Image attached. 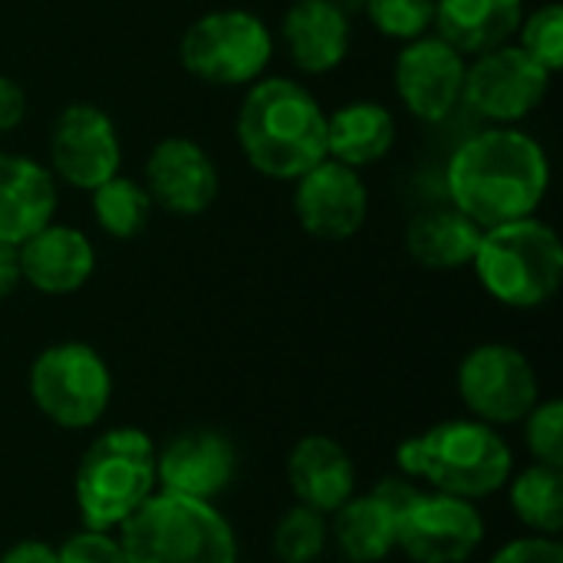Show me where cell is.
Listing matches in <instances>:
<instances>
[{
    "label": "cell",
    "instance_id": "13",
    "mask_svg": "<svg viewBox=\"0 0 563 563\" xmlns=\"http://www.w3.org/2000/svg\"><path fill=\"white\" fill-rule=\"evenodd\" d=\"M465 56L439 36H419L406 43L393 66V86L399 102L419 122H445L465 89Z\"/></svg>",
    "mask_w": 563,
    "mask_h": 563
},
{
    "label": "cell",
    "instance_id": "25",
    "mask_svg": "<svg viewBox=\"0 0 563 563\" xmlns=\"http://www.w3.org/2000/svg\"><path fill=\"white\" fill-rule=\"evenodd\" d=\"M511 508L525 528L544 538L563 531V475L561 468L534 462L511 482Z\"/></svg>",
    "mask_w": 563,
    "mask_h": 563
},
{
    "label": "cell",
    "instance_id": "17",
    "mask_svg": "<svg viewBox=\"0 0 563 563\" xmlns=\"http://www.w3.org/2000/svg\"><path fill=\"white\" fill-rule=\"evenodd\" d=\"M20 274L40 294L66 297L89 284L96 271V247L92 241L73 224H43L33 238L20 247Z\"/></svg>",
    "mask_w": 563,
    "mask_h": 563
},
{
    "label": "cell",
    "instance_id": "18",
    "mask_svg": "<svg viewBox=\"0 0 563 563\" xmlns=\"http://www.w3.org/2000/svg\"><path fill=\"white\" fill-rule=\"evenodd\" d=\"M350 13L340 0H294L280 20V40L300 73H333L350 53Z\"/></svg>",
    "mask_w": 563,
    "mask_h": 563
},
{
    "label": "cell",
    "instance_id": "5",
    "mask_svg": "<svg viewBox=\"0 0 563 563\" xmlns=\"http://www.w3.org/2000/svg\"><path fill=\"white\" fill-rule=\"evenodd\" d=\"M129 563H238L228 518L208 505L158 492L119 525Z\"/></svg>",
    "mask_w": 563,
    "mask_h": 563
},
{
    "label": "cell",
    "instance_id": "26",
    "mask_svg": "<svg viewBox=\"0 0 563 563\" xmlns=\"http://www.w3.org/2000/svg\"><path fill=\"white\" fill-rule=\"evenodd\" d=\"M89 195H92V218L109 238L129 241L148 228L155 205H152L142 181H135L129 175H112L109 181H102Z\"/></svg>",
    "mask_w": 563,
    "mask_h": 563
},
{
    "label": "cell",
    "instance_id": "15",
    "mask_svg": "<svg viewBox=\"0 0 563 563\" xmlns=\"http://www.w3.org/2000/svg\"><path fill=\"white\" fill-rule=\"evenodd\" d=\"M142 185L155 208L178 218L205 214L221 191L214 158L185 135H168L148 152Z\"/></svg>",
    "mask_w": 563,
    "mask_h": 563
},
{
    "label": "cell",
    "instance_id": "11",
    "mask_svg": "<svg viewBox=\"0 0 563 563\" xmlns=\"http://www.w3.org/2000/svg\"><path fill=\"white\" fill-rule=\"evenodd\" d=\"M485 541V521L465 498L419 492L396 518V548L416 563H465Z\"/></svg>",
    "mask_w": 563,
    "mask_h": 563
},
{
    "label": "cell",
    "instance_id": "14",
    "mask_svg": "<svg viewBox=\"0 0 563 563\" xmlns=\"http://www.w3.org/2000/svg\"><path fill=\"white\" fill-rule=\"evenodd\" d=\"M294 214L317 241H350L369 214V191L356 168L323 158L297 178Z\"/></svg>",
    "mask_w": 563,
    "mask_h": 563
},
{
    "label": "cell",
    "instance_id": "20",
    "mask_svg": "<svg viewBox=\"0 0 563 563\" xmlns=\"http://www.w3.org/2000/svg\"><path fill=\"white\" fill-rule=\"evenodd\" d=\"M287 482L300 505L333 515L353 498L356 468L340 442H333L330 435H307L290 449Z\"/></svg>",
    "mask_w": 563,
    "mask_h": 563
},
{
    "label": "cell",
    "instance_id": "27",
    "mask_svg": "<svg viewBox=\"0 0 563 563\" xmlns=\"http://www.w3.org/2000/svg\"><path fill=\"white\" fill-rule=\"evenodd\" d=\"M327 538H330L327 515L297 501L274 525L271 554L277 558V563H317L327 551Z\"/></svg>",
    "mask_w": 563,
    "mask_h": 563
},
{
    "label": "cell",
    "instance_id": "16",
    "mask_svg": "<svg viewBox=\"0 0 563 563\" xmlns=\"http://www.w3.org/2000/svg\"><path fill=\"white\" fill-rule=\"evenodd\" d=\"M238 449L218 429L178 432L162 452H155V478L162 492L191 501H214L234 485Z\"/></svg>",
    "mask_w": 563,
    "mask_h": 563
},
{
    "label": "cell",
    "instance_id": "4",
    "mask_svg": "<svg viewBox=\"0 0 563 563\" xmlns=\"http://www.w3.org/2000/svg\"><path fill=\"white\" fill-rule=\"evenodd\" d=\"M485 294L511 310H534L554 300L563 280V244L538 214L482 231L472 257Z\"/></svg>",
    "mask_w": 563,
    "mask_h": 563
},
{
    "label": "cell",
    "instance_id": "36",
    "mask_svg": "<svg viewBox=\"0 0 563 563\" xmlns=\"http://www.w3.org/2000/svg\"><path fill=\"white\" fill-rule=\"evenodd\" d=\"M0 563H56V551L43 541H20L3 551Z\"/></svg>",
    "mask_w": 563,
    "mask_h": 563
},
{
    "label": "cell",
    "instance_id": "8",
    "mask_svg": "<svg viewBox=\"0 0 563 563\" xmlns=\"http://www.w3.org/2000/svg\"><path fill=\"white\" fill-rule=\"evenodd\" d=\"M30 399L59 429H89L109 409L112 373L89 343H53L30 366Z\"/></svg>",
    "mask_w": 563,
    "mask_h": 563
},
{
    "label": "cell",
    "instance_id": "24",
    "mask_svg": "<svg viewBox=\"0 0 563 563\" xmlns=\"http://www.w3.org/2000/svg\"><path fill=\"white\" fill-rule=\"evenodd\" d=\"M396 511L369 495H353L346 505L333 511L330 534L336 551L350 563H379L396 551Z\"/></svg>",
    "mask_w": 563,
    "mask_h": 563
},
{
    "label": "cell",
    "instance_id": "34",
    "mask_svg": "<svg viewBox=\"0 0 563 563\" xmlns=\"http://www.w3.org/2000/svg\"><path fill=\"white\" fill-rule=\"evenodd\" d=\"M373 495L379 498V501H386L396 515L419 495V488H416V482L412 478H406V475H389V478H383L376 488H373Z\"/></svg>",
    "mask_w": 563,
    "mask_h": 563
},
{
    "label": "cell",
    "instance_id": "35",
    "mask_svg": "<svg viewBox=\"0 0 563 563\" xmlns=\"http://www.w3.org/2000/svg\"><path fill=\"white\" fill-rule=\"evenodd\" d=\"M20 284H23L20 254H16L13 244H3V241H0V300H7L10 294H16Z\"/></svg>",
    "mask_w": 563,
    "mask_h": 563
},
{
    "label": "cell",
    "instance_id": "22",
    "mask_svg": "<svg viewBox=\"0 0 563 563\" xmlns=\"http://www.w3.org/2000/svg\"><path fill=\"white\" fill-rule=\"evenodd\" d=\"M396 145V119L373 99L343 102L327 115V158L350 168H369L383 162Z\"/></svg>",
    "mask_w": 563,
    "mask_h": 563
},
{
    "label": "cell",
    "instance_id": "3",
    "mask_svg": "<svg viewBox=\"0 0 563 563\" xmlns=\"http://www.w3.org/2000/svg\"><path fill=\"white\" fill-rule=\"evenodd\" d=\"M396 462L406 478L465 501L498 495L515 472V455L495 426L449 419L399 445Z\"/></svg>",
    "mask_w": 563,
    "mask_h": 563
},
{
    "label": "cell",
    "instance_id": "1",
    "mask_svg": "<svg viewBox=\"0 0 563 563\" xmlns=\"http://www.w3.org/2000/svg\"><path fill=\"white\" fill-rule=\"evenodd\" d=\"M548 185L551 162L544 145L515 125H492L465 139L445 168L449 201L482 231L531 218L541 208Z\"/></svg>",
    "mask_w": 563,
    "mask_h": 563
},
{
    "label": "cell",
    "instance_id": "30",
    "mask_svg": "<svg viewBox=\"0 0 563 563\" xmlns=\"http://www.w3.org/2000/svg\"><path fill=\"white\" fill-rule=\"evenodd\" d=\"M525 445L534 455V462L561 468L563 472V402L544 399L538 402L525 419Z\"/></svg>",
    "mask_w": 563,
    "mask_h": 563
},
{
    "label": "cell",
    "instance_id": "2",
    "mask_svg": "<svg viewBox=\"0 0 563 563\" xmlns=\"http://www.w3.org/2000/svg\"><path fill=\"white\" fill-rule=\"evenodd\" d=\"M234 135L251 168L277 181H297L327 158V112L287 76H261L247 86Z\"/></svg>",
    "mask_w": 563,
    "mask_h": 563
},
{
    "label": "cell",
    "instance_id": "31",
    "mask_svg": "<svg viewBox=\"0 0 563 563\" xmlns=\"http://www.w3.org/2000/svg\"><path fill=\"white\" fill-rule=\"evenodd\" d=\"M56 563H129V558L119 538H112L109 531L82 528L69 541H63V548L56 551Z\"/></svg>",
    "mask_w": 563,
    "mask_h": 563
},
{
    "label": "cell",
    "instance_id": "32",
    "mask_svg": "<svg viewBox=\"0 0 563 563\" xmlns=\"http://www.w3.org/2000/svg\"><path fill=\"white\" fill-rule=\"evenodd\" d=\"M492 563H563L561 541L544 538V534H531V538H518L511 544H505Z\"/></svg>",
    "mask_w": 563,
    "mask_h": 563
},
{
    "label": "cell",
    "instance_id": "28",
    "mask_svg": "<svg viewBox=\"0 0 563 563\" xmlns=\"http://www.w3.org/2000/svg\"><path fill=\"white\" fill-rule=\"evenodd\" d=\"M518 46L538 63L544 66L551 76L563 66V10L561 3H544L534 13L521 16L518 26Z\"/></svg>",
    "mask_w": 563,
    "mask_h": 563
},
{
    "label": "cell",
    "instance_id": "19",
    "mask_svg": "<svg viewBox=\"0 0 563 563\" xmlns=\"http://www.w3.org/2000/svg\"><path fill=\"white\" fill-rule=\"evenodd\" d=\"M59 191L46 165L30 155L0 152V241L20 247L53 221Z\"/></svg>",
    "mask_w": 563,
    "mask_h": 563
},
{
    "label": "cell",
    "instance_id": "23",
    "mask_svg": "<svg viewBox=\"0 0 563 563\" xmlns=\"http://www.w3.org/2000/svg\"><path fill=\"white\" fill-rule=\"evenodd\" d=\"M478 241H482V228L455 205L419 211L406 228V251L426 271L472 267Z\"/></svg>",
    "mask_w": 563,
    "mask_h": 563
},
{
    "label": "cell",
    "instance_id": "21",
    "mask_svg": "<svg viewBox=\"0 0 563 563\" xmlns=\"http://www.w3.org/2000/svg\"><path fill=\"white\" fill-rule=\"evenodd\" d=\"M525 0H435V36L462 56H482L515 40Z\"/></svg>",
    "mask_w": 563,
    "mask_h": 563
},
{
    "label": "cell",
    "instance_id": "10",
    "mask_svg": "<svg viewBox=\"0 0 563 563\" xmlns=\"http://www.w3.org/2000/svg\"><path fill=\"white\" fill-rule=\"evenodd\" d=\"M548 86L551 73L538 66L518 43H505L465 66L462 102L495 125H515L544 102Z\"/></svg>",
    "mask_w": 563,
    "mask_h": 563
},
{
    "label": "cell",
    "instance_id": "9",
    "mask_svg": "<svg viewBox=\"0 0 563 563\" xmlns=\"http://www.w3.org/2000/svg\"><path fill=\"white\" fill-rule=\"evenodd\" d=\"M459 396L478 422L515 426L541 402V383L518 346L482 343L459 366Z\"/></svg>",
    "mask_w": 563,
    "mask_h": 563
},
{
    "label": "cell",
    "instance_id": "6",
    "mask_svg": "<svg viewBox=\"0 0 563 563\" xmlns=\"http://www.w3.org/2000/svg\"><path fill=\"white\" fill-rule=\"evenodd\" d=\"M155 445L142 429L119 426L102 432L79 459L76 508L92 531L119 528L155 495Z\"/></svg>",
    "mask_w": 563,
    "mask_h": 563
},
{
    "label": "cell",
    "instance_id": "7",
    "mask_svg": "<svg viewBox=\"0 0 563 563\" xmlns=\"http://www.w3.org/2000/svg\"><path fill=\"white\" fill-rule=\"evenodd\" d=\"M178 56L181 66L208 86H251L271 66L274 36L257 13L224 7L188 23Z\"/></svg>",
    "mask_w": 563,
    "mask_h": 563
},
{
    "label": "cell",
    "instance_id": "12",
    "mask_svg": "<svg viewBox=\"0 0 563 563\" xmlns=\"http://www.w3.org/2000/svg\"><path fill=\"white\" fill-rule=\"evenodd\" d=\"M122 165V142L109 112L89 102L66 106L49 129V172L56 181L92 191Z\"/></svg>",
    "mask_w": 563,
    "mask_h": 563
},
{
    "label": "cell",
    "instance_id": "29",
    "mask_svg": "<svg viewBox=\"0 0 563 563\" xmlns=\"http://www.w3.org/2000/svg\"><path fill=\"white\" fill-rule=\"evenodd\" d=\"M366 16L376 33L412 43L435 23V0H366Z\"/></svg>",
    "mask_w": 563,
    "mask_h": 563
},
{
    "label": "cell",
    "instance_id": "33",
    "mask_svg": "<svg viewBox=\"0 0 563 563\" xmlns=\"http://www.w3.org/2000/svg\"><path fill=\"white\" fill-rule=\"evenodd\" d=\"M26 115V92L16 79L0 73V135L13 132Z\"/></svg>",
    "mask_w": 563,
    "mask_h": 563
}]
</instances>
